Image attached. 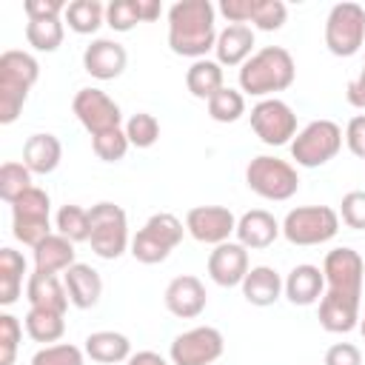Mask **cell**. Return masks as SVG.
Returning a JSON list of instances; mask_svg holds the SVG:
<instances>
[{
  "mask_svg": "<svg viewBox=\"0 0 365 365\" xmlns=\"http://www.w3.org/2000/svg\"><path fill=\"white\" fill-rule=\"evenodd\" d=\"M214 6L208 0H180L168 9V46L180 57L202 60L217 43Z\"/></svg>",
  "mask_w": 365,
  "mask_h": 365,
  "instance_id": "6da1fadb",
  "label": "cell"
},
{
  "mask_svg": "<svg viewBox=\"0 0 365 365\" xmlns=\"http://www.w3.org/2000/svg\"><path fill=\"white\" fill-rule=\"evenodd\" d=\"M294 77H297L294 57L282 46H265L240 66V88L262 100L274 91H285L294 83Z\"/></svg>",
  "mask_w": 365,
  "mask_h": 365,
  "instance_id": "7a4b0ae2",
  "label": "cell"
},
{
  "mask_svg": "<svg viewBox=\"0 0 365 365\" xmlns=\"http://www.w3.org/2000/svg\"><path fill=\"white\" fill-rule=\"evenodd\" d=\"M40 77V63L29 51L9 48L0 54V123L9 125L20 117L29 88Z\"/></svg>",
  "mask_w": 365,
  "mask_h": 365,
  "instance_id": "3957f363",
  "label": "cell"
},
{
  "mask_svg": "<svg viewBox=\"0 0 365 365\" xmlns=\"http://www.w3.org/2000/svg\"><path fill=\"white\" fill-rule=\"evenodd\" d=\"M182 222L168 214V211H160V214H151L145 220V225L137 231V237L131 240V254L137 262L143 265H157L163 259H168V254L182 242Z\"/></svg>",
  "mask_w": 365,
  "mask_h": 365,
  "instance_id": "277c9868",
  "label": "cell"
},
{
  "mask_svg": "<svg viewBox=\"0 0 365 365\" xmlns=\"http://www.w3.org/2000/svg\"><path fill=\"white\" fill-rule=\"evenodd\" d=\"M245 182L254 194L265 197V200H274V202H282V200H291L299 188V177H297V168L288 163V160H279V157H268V154H259L248 163L245 168Z\"/></svg>",
  "mask_w": 365,
  "mask_h": 365,
  "instance_id": "5b68a950",
  "label": "cell"
},
{
  "mask_svg": "<svg viewBox=\"0 0 365 365\" xmlns=\"http://www.w3.org/2000/svg\"><path fill=\"white\" fill-rule=\"evenodd\" d=\"M339 231V214L328 205L291 208L282 220V237L291 245H319L334 240Z\"/></svg>",
  "mask_w": 365,
  "mask_h": 365,
  "instance_id": "8992f818",
  "label": "cell"
},
{
  "mask_svg": "<svg viewBox=\"0 0 365 365\" xmlns=\"http://www.w3.org/2000/svg\"><path fill=\"white\" fill-rule=\"evenodd\" d=\"M342 148V128L334 120H314L291 140V157L302 168H317L334 160Z\"/></svg>",
  "mask_w": 365,
  "mask_h": 365,
  "instance_id": "52a82bcc",
  "label": "cell"
},
{
  "mask_svg": "<svg viewBox=\"0 0 365 365\" xmlns=\"http://www.w3.org/2000/svg\"><path fill=\"white\" fill-rule=\"evenodd\" d=\"M91 217V251L103 259H117L128 248V222L125 211L114 202H97L88 211Z\"/></svg>",
  "mask_w": 365,
  "mask_h": 365,
  "instance_id": "ba28073f",
  "label": "cell"
},
{
  "mask_svg": "<svg viewBox=\"0 0 365 365\" xmlns=\"http://www.w3.org/2000/svg\"><path fill=\"white\" fill-rule=\"evenodd\" d=\"M48 208H51V200L37 185H31L20 200L11 202V231L23 245L34 248L51 234Z\"/></svg>",
  "mask_w": 365,
  "mask_h": 365,
  "instance_id": "9c48e42d",
  "label": "cell"
},
{
  "mask_svg": "<svg viewBox=\"0 0 365 365\" xmlns=\"http://www.w3.org/2000/svg\"><path fill=\"white\" fill-rule=\"evenodd\" d=\"M365 43V9L359 3H336L325 20V46L336 57H351Z\"/></svg>",
  "mask_w": 365,
  "mask_h": 365,
  "instance_id": "30bf717a",
  "label": "cell"
},
{
  "mask_svg": "<svg viewBox=\"0 0 365 365\" xmlns=\"http://www.w3.org/2000/svg\"><path fill=\"white\" fill-rule=\"evenodd\" d=\"M251 128L265 145H285L297 137V114L288 103L265 97L251 108Z\"/></svg>",
  "mask_w": 365,
  "mask_h": 365,
  "instance_id": "8fae6325",
  "label": "cell"
},
{
  "mask_svg": "<svg viewBox=\"0 0 365 365\" xmlns=\"http://www.w3.org/2000/svg\"><path fill=\"white\" fill-rule=\"evenodd\" d=\"M222 348H225V339L217 328L197 325V328L174 336L168 356L174 365H211L222 356Z\"/></svg>",
  "mask_w": 365,
  "mask_h": 365,
  "instance_id": "7c38bea8",
  "label": "cell"
},
{
  "mask_svg": "<svg viewBox=\"0 0 365 365\" xmlns=\"http://www.w3.org/2000/svg\"><path fill=\"white\" fill-rule=\"evenodd\" d=\"M71 111L77 114V120L83 123V128L97 137V134H106V131H114L120 128L123 123V111L120 106L100 88H80L71 100Z\"/></svg>",
  "mask_w": 365,
  "mask_h": 365,
  "instance_id": "4fadbf2b",
  "label": "cell"
},
{
  "mask_svg": "<svg viewBox=\"0 0 365 365\" xmlns=\"http://www.w3.org/2000/svg\"><path fill=\"white\" fill-rule=\"evenodd\" d=\"M322 277L328 291L345 294V297H362V277H365V262L354 248H334L325 254L322 262Z\"/></svg>",
  "mask_w": 365,
  "mask_h": 365,
  "instance_id": "5bb4252c",
  "label": "cell"
},
{
  "mask_svg": "<svg viewBox=\"0 0 365 365\" xmlns=\"http://www.w3.org/2000/svg\"><path fill=\"white\" fill-rule=\"evenodd\" d=\"M185 231L205 245H222L237 234V217L225 205H194L185 214Z\"/></svg>",
  "mask_w": 365,
  "mask_h": 365,
  "instance_id": "9a60e30c",
  "label": "cell"
},
{
  "mask_svg": "<svg viewBox=\"0 0 365 365\" xmlns=\"http://www.w3.org/2000/svg\"><path fill=\"white\" fill-rule=\"evenodd\" d=\"M248 274V248L240 242H222L214 245V251L208 254V277L222 285V288H234L242 285Z\"/></svg>",
  "mask_w": 365,
  "mask_h": 365,
  "instance_id": "2e32d148",
  "label": "cell"
},
{
  "mask_svg": "<svg viewBox=\"0 0 365 365\" xmlns=\"http://www.w3.org/2000/svg\"><path fill=\"white\" fill-rule=\"evenodd\" d=\"M205 302H208V294H205V285L200 282V277L194 274H182V277H174L165 288V308L180 317V319H194L205 311Z\"/></svg>",
  "mask_w": 365,
  "mask_h": 365,
  "instance_id": "e0dca14e",
  "label": "cell"
},
{
  "mask_svg": "<svg viewBox=\"0 0 365 365\" xmlns=\"http://www.w3.org/2000/svg\"><path fill=\"white\" fill-rule=\"evenodd\" d=\"M125 63H128V54L125 48L117 43V40H108V37H97L86 46L83 51V68L97 77V80H114L125 71Z\"/></svg>",
  "mask_w": 365,
  "mask_h": 365,
  "instance_id": "ac0fdd59",
  "label": "cell"
},
{
  "mask_svg": "<svg viewBox=\"0 0 365 365\" xmlns=\"http://www.w3.org/2000/svg\"><path fill=\"white\" fill-rule=\"evenodd\" d=\"M319 325L331 334H348L359 325V299L325 291L319 299Z\"/></svg>",
  "mask_w": 365,
  "mask_h": 365,
  "instance_id": "d6986e66",
  "label": "cell"
},
{
  "mask_svg": "<svg viewBox=\"0 0 365 365\" xmlns=\"http://www.w3.org/2000/svg\"><path fill=\"white\" fill-rule=\"evenodd\" d=\"M279 234H282V225L265 208L245 211L237 220V242L245 248H268Z\"/></svg>",
  "mask_w": 365,
  "mask_h": 365,
  "instance_id": "ffe728a7",
  "label": "cell"
},
{
  "mask_svg": "<svg viewBox=\"0 0 365 365\" xmlns=\"http://www.w3.org/2000/svg\"><path fill=\"white\" fill-rule=\"evenodd\" d=\"M63 282H66V291H68V299L74 308H94L100 302V294H103V279L100 274L86 265V262H74L66 274H63Z\"/></svg>",
  "mask_w": 365,
  "mask_h": 365,
  "instance_id": "44dd1931",
  "label": "cell"
},
{
  "mask_svg": "<svg viewBox=\"0 0 365 365\" xmlns=\"http://www.w3.org/2000/svg\"><path fill=\"white\" fill-rule=\"evenodd\" d=\"M254 48V29L245 23H231L217 34L214 51L220 66H242Z\"/></svg>",
  "mask_w": 365,
  "mask_h": 365,
  "instance_id": "7402d4cb",
  "label": "cell"
},
{
  "mask_svg": "<svg viewBox=\"0 0 365 365\" xmlns=\"http://www.w3.org/2000/svg\"><path fill=\"white\" fill-rule=\"evenodd\" d=\"M26 297H29L31 308H46V311H57V314H66V308L71 302L66 282H60L57 274H40V271H34L29 277Z\"/></svg>",
  "mask_w": 365,
  "mask_h": 365,
  "instance_id": "603a6c76",
  "label": "cell"
},
{
  "mask_svg": "<svg viewBox=\"0 0 365 365\" xmlns=\"http://www.w3.org/2000/svg\"><path fill=\"white\" fill-rule=\"evenodd\" d=\"M285 297L294 302V305H314L317 299H322L325 294V277H322V268L317 265H297L291 268V274L285 277Z\"/></svg>",
  "mask_w": 365,
  "mask_h": 365,
  "instance_id": "cb8c5ba5",
  "label": "cell"
},
{
  "mask_svg": "<svg viewBox=\"0 0 365 365\" xmlns=\"http://www.w3.org/2000/svg\"><path fill=\"white\" fill-rule=\"evenodd\" d=\"M285 282L279 279V274L268 265H257V268H248L245 279H242V297L257 305V308H265V305H274L282 294Z\"/></svg>",
  "mask_w": 365,
  "mask_h": 365,
  "instance_id": "d4e9b609",
  "label": "cell"
},
{
  "mask_svg": "<svg viewBox=\"0 0 365 365\" xmlns=\"http://www.w3.org/2000/svg\"><path fill=\"white\" fill-rule=\"evenodd\" d=\"M31 251H34V271L40 274H57L74 265V242L66 240L63 234H48Z\"/></svg>",
  "mask_w": 365,
  "mask_h": 365,
  "instance_id": "484cf974",
  "label": "cell"
},
{
  "mask_svg": "<svg viewBox=\"0 0 365 365\" xmlns=\"http://www.w3.org/2000/svg\"><path fill=\"white\" fill-rule=\"evenodd\" d=\"M63 145L54 134H31L23 145V163L31 174H51L60 165Z\"/></svg>",
  "mask_w": 365,
  "mask_h": 365,
  "instance_id": "4316f807",
  "label": "cell"
},
{
  "mask_svg": "<svg viewBox=\"0 0 365 365\" xmlns=\"http://www.w3.org/2000/svg\"><path fill=\"white\" fill-rule=\"evenodd\" d=\"M86 354L100 365H114L131 356V342L117 331H94L86 336Z\"/></svg>",
  "mask_w": 365,
  "mask_h": 365,
  "instance_id": "83f0119b",
  "label": "cell"
},
{
  "mask_svg": "<svg viewBox=\"0 0 365 365\" xmlns=\"http://www.w3.org/2000/svg\"><path fill=\"white\" fill-rule=\"evenodd\" d=\"M185 86L194 97L200 100H211L220 88H222V66L217 60H194L191 68L185 71Z\"/></svg>",
  "mask_w": 365,
  "mask_h": 365,
  "instance_id": "f1b7e54d",
  "label": "cell"
},
{
  "mask_svg": "<svg viewBox=\"0 0 365 365\" xmlns=\"http://www.w3.org/2000/svg\"><path fill=\"white\" fill-rule=\"evenodd\" d=\"M26 259L14 248H0V305H14L23 288Z\"/></svg>",
  "mask_w": 365,
  "mask_h": 365,
  "instance_id": "f546056e",
  "label": "cell"
},
{
  "mask_svg": "<svg viewBox=\"0 0 365 365\" xmlns=\"http://www.w3.org/2000/svg\"><path fill=\"white\" fill-rule=\"evenodd\" d=\"M106 20V6L100 0H71L66 6V23L77 34H94Z\"/></svg>",
  "mask_w": 365,
  "mask_h": 365,
  "instance_id": "4dcf8cb0",
  "label": "cell"
},
{
  "mask_svg": "<svg viewBox=\"0 0 365 365\" xmlns=\"http://www.w3.org/2000/svg\"><path fill=\"white\" fill-rule=\"evenodd\" d=\"M26 331L34 342H57L66 334V319L57 311L46 308H29L26 314Z\"/></svg>",
  "mask_w": 365,
  "mask_h": 365,
  "instance_id": "1f68e13d",
  "label": "cell"
},
{
  "mask_svg": "<svg viewBox=\"0 0 365 365\" xmlns=\"http://www.w3.org/2000/svg\"><path fill=\"white\" fill-rule=\"evenodd\" d=\"M63 23L60 17H48V20H29L26 23V40L29 46H34L37 51H57L63 43Z\"/></svg>",
  "mask_w": 365,
  "mask_h": 365,
  "instance_id": "d6a6232c",
  "label": "cell"
},
{
  "mask_svg": "<svg viewBox=\"0 0 365 365\" xmlns=\"http://www.w3.org/2000/svg\"><path fill=\"white\" fill-rule=\"evenodd\" d=\"M57 234H63L71 242H86L91 237V217L80 205H63L57 211Z\"/></svg>",
  "mask_w": 365,
  "mask_h": 365,
  "instance_id": "836d02e7",
  "label": "cell"
},
{
  "mask_svg": "<svg viewBox=\"0 0 365 365\" xmlns=\"http://www.w3.org/2000/svg\"><path fill=\"white\" fill-rule=\"evenodd\" d=\"M208 114H211V120H217V123H237V120L245 114V97H242V91L222 86V88L208 100Z\"/></svg>",
  "mask_w": 365,
  "mask_h": 365,
  "instance_id": "e575fe53",
  "label": "cell"
},
{
  "mask_svg": "<svg viewBox=\"0 0 365 365\" xmlns=\"http://www.w3.org/2000/svg\"><path fill=\"white\" fill-rule=\"evenodd\" d=\"M31 188V171L26 163H3L0 165V197L11 205Z\"/></svg>",
  "mask_w": 365,
  "mask_h": 365,
  "instance_id": "d590c367",
  "label": "cell"
},
{
  "mask_svg": "<svg viewBox=\"0 0 365 365\" xmlns=\"http://www.w3.org/2000/svg\"><path fill=\"white\" fill-rule=\"evenodd\" d=\"M125 137L137 148H151L160 140V123H157V117L148 114V111L131 114L128 123H125Z\"/></svg>",
  "mask_w": 365,
  "mask_h": 365,
  "instance_id": "8d00e7d4",
  "label": "cell"
},
{
  "mask_svg": "<svg viewBox=\"0 0 365 365\" xmlns=\"http://www.w3.org/2000/svg\"><path fill=\"white\" fill-rule=\"evenodd\" d=\"M106 23L114 31H131L137 23H143L140 0H111L106 6Z\"/></svg>",
  "mask_w": 365,
  "mask_h": 365,
  "instance_id": "74e56055",
  "label": "cell"
},
{
  "mask_svg": "<svg viewBox=\"0 0 365 365\" xmlns=\"http://www.w3.org/2000/svg\"><path fill=\"white\" fill-rule=\"evenodd\" d=\"M128 145H131V143H128V137H125V128H114V131H106V134L91 137L94 154H97L100 160H106V163L123 160L125 151H128Z\"/></svg>",
  "mask_w": 365,
  "mask_h": 365,
  "instance_id": "f35d334b",
  "label": "cell"
},
{
  "mask_svg": "<svg viewBox=\"0 0 365 365\" xmlns=\"http://www.w3.org/2000/svg\"><path fill=\"white\" fill-rule=\"evenodd\" d=\"M288 17V9L282 0H257L254 3V14H251V23L259 29V31H277L282 29Z\"/></svg>",
  "mask_w": 365,
  "mask_h": 365,
  "instance_id": "ab89813d",
  "label": "cell"
},
{
  "mask_svg": "<svg viewBox=\"0 0 365 365\" xmlns=\"http://www.w3.org/2000/svg\"><path fill=\"white\" fill-rule=\"evenodd\" d=\"M31 365H83V351L71 342L46 345L31 356Z\"/></svg>",
  "mask_w": 365,
  "mask_h": 365,
  "instance_id": "60d3db41",
  "label": "cell"
},
{
  "mask_svg": "<svg viewBox=\"0 0 365 365\" xmlns=\"http://www.w3.org/2000/svg\"><path fill=\"white\" fill-rule=\"evenodd\" d=\"M20 336H23V328H20L17 317L0 314V365H14Z\"/></svg>",
  "mask_w": 365,
  "mask_h": 365,
  "instance_id": "b9f144b4",
  "label": "cell"
},
{
  "mask_svg": "<svg viewBox=\"0 0 365 365\" xmlns=\"http://www.w3.org/2000/svg\"><path fill=\"white\" fill-rule=\"evenodd\" d=\"M339 217L348 228L365 231V191H348L339 202Z\"/></svg>",
  "mask_w": 365,
  "mask_h": 365,
  "instance_id": "7bdbcfd3",
  "label": "cell"
},
{
  "mask_svg": "<svg viewBox=\"0 0 365 365\" xmlns=\"http://www.w3.org/2000/svg\"><path fill=\"white\" fill-rule=\"evenodd\" d=\"M23 9L29 14V20H48V17L66 14V3L63 0H26Z\"/></svg>",
  "mask_w": 365,
  "mask_h": 365,
  "instance_id": "ee69618b",
  "label": "cell"
},
{
  "mask_svg": "<svg viewBox=\"0 0 365 365\" xmlns=\"http://www.w3.org/2000/svg\"><path fill=\"white\" fill-rule=\"evenodd\" d=\"M325 365H362V354L351 342H336L325 351Z\"/></svg>",
  "mask_w": 365,
  "mask_h": 365,
  "instance_id": "f6af8a7d",
  "label": "cell"
},
{
  "mask_svg": "<svg viewBox=\"0 0 365 365\" xmlns=\"http://www.w3.org/2000/svg\"><path fill=\"white\" fill-rule=\"evenodd\" d=\"M345 143H348L351 154H356V157L365 160V114L351 117V123L345 128Z\"/></svg>",
  "mask_w": 365,
  "mask_h": 365,
  "instance_id": "bcb514c9",
  "label": "cell"
},
{
  "mask_svg": "<svg viewBox=\"0 0 365 365\" xmlns=\"http://www.w3.org/2000/svg\"><path fill=\"white\" fill-rule=\"evenodd\" d=\"M254 3H257V0H220V11H222L231 23H245V26H248V20H251V14H254Z\"/></svg>",
  "mask_w": 365,
  "mask_h": 365,
  "instance_id": "7dc6e473",
  "label": "cell"
},
{
  "mask_svg": "<svg viewBox=\"0 0 365 365\" xmlns=\"http://www.w3.org/2000/svg\"><path fill=\"white\" fill-rule=\"evenodd\" d=\"M345 97H348V103H351V106L365 108V68L359 71V77H356V80H351V83H348Z\"/></svg>",
  "mask_w": 365,
  "mask_h": 365,
  "instance_id": "c3c4849f",
  "label": "cell"
},
{
  "mask_svg": "<svg viewBox=\"0 0 365 365\" xmlns=\"http://www.w3.org/2000/svg\"><path fill=\"white\" fill-rule=\"evenodd\" d=\"M128 365H174V362H168L157 351H137V354L128 356Z\"/></svg>",
  "mask_w": 365,
  "mask_h": 365,
  "instance_id": "681fc988",
  "label": "cell"
},
{
  "mask_svg": "<svg viewBox=\"0 0 365 365\" xmlns=\"http://www.w3.org/2000/svg\"><path fill=\"white\" fill-rule=\"evenodd\" d=\"M359 331H362V339H365V317L359 319Z\"/></svg>",
  "mask_w": 365,
  "mask_h": 365,
  "instance_id": "f907efd6",
  "label": "cell"
}]
</instances>
